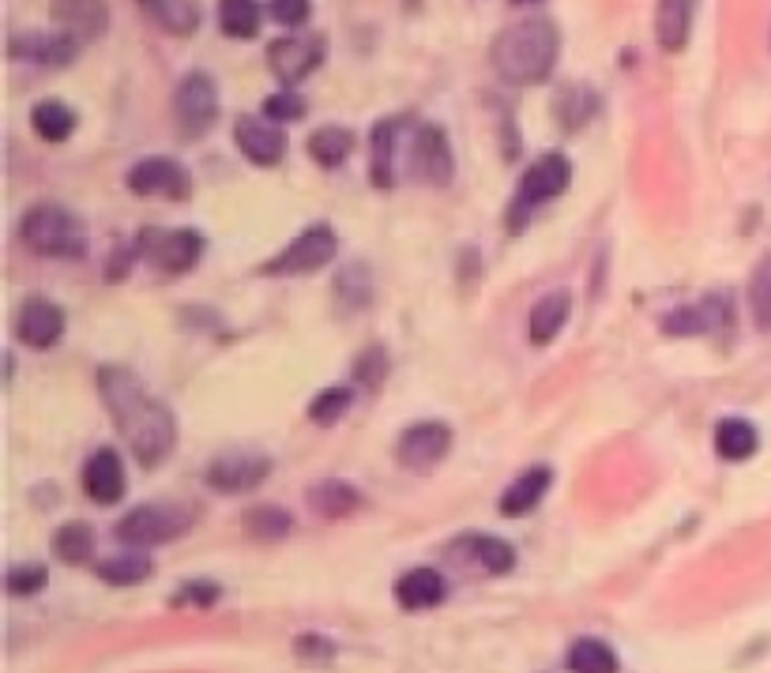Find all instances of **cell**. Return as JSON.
Returning a JSON list of instances; mask_svg holds the SVG:
<instances>
[{
  "instance_id": "cell-17",
  "label": "cell",
  "mask_w": 771,
  "mask_h": 673,
  "mask_svg": "<svg viewBox=\"0 0 771 673\" xmlns=\"http://www.w3.org/2000/svg\"><path fill=\"white\" fill-rule=\"evenodd\" d=\"M16 335L34 350H46L65 335V309L49 298H31L16 316Z\"/></svg>"
},
{
  "instance_id": "cell-14",
  "label": "cell",
  "mask_w": 771,
  "mask_h": 673,
  "mask_svg": "<svg viewBox=\"0 0 771 673\" xmlns=\"http://www.w3.org/2000/svg\"><path fill=\"white\" fill-rule=\"evenodd\" d=\"M49 16H53L57 31L72 34L79 46L98 42V38L110 31V4L106 0H53Z\"/></svg>"
},
{
  "instance_id": "cell-35",
  "label": "cell",
  "mask_w": 771,
  "mask_h": 673,
  "mask_svg": "<svg viewBox=\"0 0 771 673\" xmlns=\"http://www.w3.org/2000/svg\"><path fill=\"white\" fill-rule=\"evenodd\" d=\"M53 553L65 564H83L95 553V531L87 523H65L61 531H53Z\"/></svg>"
},
{
  "instance_id": "cell-3",
  "label": "cell",
  "mask_w": 771,
  "mask_h": 673,
  "mask_svg": "<svg viewBox=\"0 0 771 673\" xmlns=\"http://www.w3.org/2000/svg\"><path fill=\"white\" fill-rule=\"evenodd\" d=\"M569 181H572V162L561 151L535 158V162L527 166V174L520 177L516 200L508 204V230L520 234L523 226H527L531 211L542 204H550V200H557V196L569 188Z\"/></svg>"
},
{
  "instance_id": "cell-40",
  "label": "cell",
  "mask_w": 771,
  "mask_h": 673,
  "mask_svg": "<svg viewBox=\"0 0 771 673\" xmlns=\"http://www.w3.org/2000/svg\"><path fill=\"white\" fill-rule=\"evenodd\" d=\"M249 531L260 542H279L286 531H290V516L283 508H256L249 516Z\"/></svg>"
},
{
  "instance_id": "cell-39",
  "label": "cell",
  "mask_w": 771,
  "mask_h": 673,
  "mask_svg": "<svg viewBox=\"0 0 771 673\" xmlns=\"http://www.w3.org/2000/svg\"><path fill=\"white\" fill-rule=\"evenodd\" d=\"M46 580H49V572H46V564H16L12 572H8V591H12L16 598H31L38 595V591L46 587Z\"/></svg>"
},
{
  "instance_id": "cell-4",
  "label": "cell",
  "mask_w": 771,
  "mask_h": 673,
  "mask_svg": "<svg viewBox=\"0 0 771 673\" xmlns=\"http://www.w3.org/2000/svg\"><path fill=\"white\" fill-rule=\"evenodd\" d=\"M23 241L38 256H79L83 249L79 222L57 204H38L23 215Z\"/></svg>"
},
{
  "instance_id": "cell-26",
  "label": "cell",
  "mask_w": 771,
  "mask_h": 673,
  "mask_svg": "<svg viewBox=\"0 0 771 673\" xmlns=\"http://www.w3.org/2000/svg\"><path fill=\"white\" fill-rule=\"evenodd\" d=\"M569 313H572V294L569 290L546 294V298H542L535 309H531V343L546 346V343L557 339V331L565 328Z\"/></svg>"
},
{
  "instance_id": "cell-23",
  "label": "cell",
  "mask_w": 771,
  "mask_h": 673,
  "mask_svg": "<svg viewBox=\"0 0 771 673\" xmlns=\"http://www.w3.org/2000/svg\"><path fill=\"white\" fill-rule=\"evenodd\" d=\"M723 324H730V301L711 294V298L704 305H696V309H678L674 316H666L662 328L670 335H700V331L723 328Z\"/></svg>"
},
{
  "instance_id": "cell-11",
  "label": "cell",
  "mask_w": 771,
  "mask_h": 673,
  "mask_svg": "<svg viewBox=\"0 0 771 673\" xmlns=\"http://www.w3.org/2000/svg\"><path fill=\"white\" fill-rule=\"evenodd\" d=\"M335 249H339V237L328 226H313L302 237H294L283 249V256H275L268 264V275H309L320 271L324 264H332Z\"/></svg>"
},
{
  "instance_id": "cell-16",
  "label": "cell",
  "mask_w": 771,
  "mask_h": 673,
  "mask_svg": "<svg viewBox=\"0 0 771 673\" xmlns=\"http://www.w3.org/2000/svg\"><path fill=\"white\" fill-rule=\"evenodd\" d=\"M8 49H12L16 61H31L38 68H68L83 46L72 34L53 31V34H16Z\"/></svg>"
},
{
  "instance_id": "cell-6",
  "label": "cell",
  "mask_w": 771,
  "mask_h": 673,
  "mask_svg": "<svg viewBox=\"0 0 771 673\" xmlns=\"http://www.w3.org/2000/svg\"><path fill=\"white\" fill-rule=\"evenodd\" d=\"M140 256L162 275H185L200 264L204 237L196 230H158V226H151V230L140 234Z\"/></svg>"
},
{
  "instance_id": "cell-41",
  "label": "cell",
  "mask_w": 771,
  "mask_h": 673,
  "mask_svg": "<svg viewBox=\"0 0 771 673\" xmlns=\"http://www.w3.org/2000/svg\"><path fill=\"white\" fill-rule=\"evenodd\" d=\"M268 12L279 27H305L313 16V0H268Z\"/></svg>"
},
{
  "instance_id": "cell-28",
  "label": "cell",
  "mask_w": 771,
  "mask_h": 673,
  "mask_svg": "<svg viewBox=\"0 0 771 673\" xmlns=\"http://www.w3.org/2000/svg\"><path fill=\"white\" fill-rule=\"evenodd\" d=\"M31 125L46 143H65L68 136L76 132L79 117L72 106L61 102V98H46V102H38L31 110Z\"/></svg>"
},
{
  "instance_id": "cell-13",
  "label": "cell",
  "mask_w": 771,
  "mask_h": 673,
  "mask_svg": "<svg viewBox=\"0 0 771 673\" xmlns=\"http://www.w3.org/2000/svg\"><path fill=\"white\" fill-rule=\"evenodd\" d=\"M271 474V459L260 452H226L207 467V486L219 493H249Z\"/></svg>"
},
{
  "instance_id": "cell-10",
  "label": "cell",
  "mask_w": 771,
  "mask_h": 673,
  "mask_svg": "<svg viewBox=\"0 0 771 673\" xmlns=\"http://www.w3.org/2000/svg\"><path fill=\"white\" fill-rule=\"evenodd\" d=\"M411 170L414 177H422L425 185L444 188L456 177V155H452V143L444 136L441 125H418L411 140Z\"/></svg>"
},
{
  "instance_id": "cell-21",
  "label": "cell",
  "mask_w": 771,
  "mask_h": 673,
  "mask_svg": "<svg viewBox=\"0 0 771 673\" xmlns=\"http://www.w3.org/2000/svg\"><path fill=\"white\" fill-rule=\"evenodd\" d=\"M444 595H448V583H444L437 568H411L407 576L395 583V598H399V606L407 613L441 606Z\"/></svg>"
},
{
  "instance_id": "cell-5",
  "label": "cell",
  "mask_w": 771,
  "mask_h": 673,
  "mask_svg": "<svg viewBox=\"0 0 771 673\" xmlns=\"http://www.w3.org/2000/svg\"><path fill=\"white\" fill-rule=\"evenodd\" d=\"M189 531V516L174 504H140L117 523V538L125 546H162Z\"/></svg>"
},
{
  "instance_id": "cell-32",
  "label": "cell",
  "mask_w": 771,
  "mask_h": 673,
  "mask_svg": "<svg viewBox=\"0 0 771 673\" xmlns=\"http://www.w3.org/2000/svg\"><path fill=\"white\" fill-rule=\"evenodd\" d=\"M155 572V561L144 553H117V557L98 564V580H106L110 587H136Z\"/></svg>"
},
{
  "instance_id": "cell-18",
  "label": "cell",
  "mask_w": 771,
  "mask_h": 673,
  "mask_svg": "<svg viewBox=\"0 0 771 673\" xmlns=\"http://www.w3.org/2000/svg\"><path fill=\"white\" fill-rule=\"evenodd\" d=\"M83 493L95 504H117L125 497V463L113 448H98L83 463Z\"/></svg>"
},
{
  "instance_id": "cell-36",
  "label": "cell",
  "mask_w": 771,
  "mask_h": 673,
  "mask_svg": "<svg viewBox=\"0 0 771 673\" xmlns=\"http://www.w3.org/2000/svg\"><path fill=\"white\" fill-rule=\"evenodd\" d=\"M749 309H753L757 328L771 331V260H764L753 271V283H749Z\"/></svg>"
},
{
  "instance_id": "cell-22",
  "label": "cell",
  "mask_w": 771,
  "mask_h": 673,
  "mask_svg": "<svg viewBox=\"0 0 771 673\" xmlns=\"http://www.w3.org/2000/svg\"><path fill=\"white\" fill-rule=\"evenodd\" d=\"M599 91L587 83H565L553 98V121H557L565 132H580L587 121H595L599 113Z\"/></svg>"
},
{
  "instance_id": "cell-33",
  "label": "cell",
  "mask_w": 771,
  "mask_h": 673,
  "mask_svg": "<svg viewBox=\"0 0 771 673\" xmlns=\"http://www.w3.org/2000/svg\"><path fill=\"white\" fill-rule=\"evenodd\" d=\"M358 489L350 486V482H320V486H313L309 493V504L316 512H320L324 519H339V516H350L354 508H358Z\"/></svg>"
},
{
  "instance_id": "cell-44",
  "label": "cell",
  "mask_w": 771,
  "mask_h": 673,
  "mask_svg": "<svg viewBox=\"0 0 771 673\" xmlns=\"http://www.w3.org/2000/svg\"><path fill=\"white\" fill-rule=\"evenodd\" d=\"M508 4H516V8H538L542 0H508Z\"/></svg>"
},
{
  "instance_id": "cell-7",
  "label": "cell",
  "mask_w": 771,
  "mask_h": 673,
  "mask_svg": "<svg viewBox=\"0 0 771 673\" xmlns=\"http://www.w3.org/2000/svg\"><path fill=\"white\" fill-rule=\"evenodd\" d=\"M174 117L189 140L200 136L219 121V87L207 72H189L174 91Z\"/></svg>"
},
{
  "instance_id": "cell-1",
  "label": "cell",
  "mask_w": 771,
  "mask_h": 673,
  "mask_svg": "<svg viewBox=\"0 0 771 673\" xmlns=\"http://www.w3.org/2000/svg\"><path fill=\"white\" fill-rule=\"evenodd\" d=\"M98 392L110 407L117 429L125 433L128 448L144 467H158L170 455L177 425L166 403H158L140 384V376L125 365H102L98 369Z\"/></svg>"
},
{
  "instance_id": "cell-12",
  "label": "cell",
  "mask_w": 771,
  "mask_h": 673,
  "mask_svg": "<svg viewBox=\"0 0 771 673\" xmlns=\"http://www.w3.org/2000/svg\"><path fill=\"white\" fill-rule=\"evenodd\" d=\"M234 143L253 166H279L286 158V151H290V140H286L283 128L275 121H268V117H253V113L237 117Z\"/></svg>"
},
{
  "instance_id": "cell-20",
  "label": "cell",
  "mask_w": 771,
  "mask_h": 673,
  "mask_svg": "<svg viewBox=\"0 0 771 673\" xmlns=\"http://www.w3.org/2000/svg\"><path fill=\"white\" fill-rule=\"evenodd\" d=\"M696 19V0H659L655 8V42L666 53H681L689 46Z\"/></svg>"
},
{
  "instance_id": "cell-37",
  "label": "cell",
  "mask_w": 771,
  "mask_h": 673,
  "mask_svg": "<svg viewBox=\"0 0 771 673\" xmlns=\"http://www.w3.org/2000/svg\"><path fill=\"white\" fill-rule=\"evenodd\" d=\"M309 113V102H305L302 95L294 91H275L264 98V117L275 125H290V121H302V117Z\"/></svg>"
},
{
  "instance_id": "cell-9",
  "label": "cell",
  "mask_w": 771,
  "mask_h": 673,
  "mask_svg": "<svg viewBox=\"0 0 771 673\" xmlns=\"http://www.w3.org/2000/svg\"><path fill=\"white\" fill-rule=\"evenodd\" d=\"M128 188L136 196H162V200H189L192 196V174L185 170L177 158L155 155L140 158V162L128 170Z\"/></svg>"
},
{
  "instance_id": "cell-42",
  "label": "cell",
  "mask_w": 771,
  "mask_h": 673,
  "mask_svg": "<svg viewBox=\"0 0 771 673\" xmlns=\"http://www.w3.org/2000/svg\"><path fill=\"white\" fill-rule=\"evenodd\" d=\"M384 373H388V358H384L380 346H369V350L354 362V376H358L365 388H377V384L384 380Z\"/></svg>"
},
{
  "instance_id": "cell-30",
  "label": "cell",
  "mask_w": 771,
  "mask_h": 673,
  "mask_svg": "<svg viewBox=\"0 0 771 673\" xmlns=\"http://www.w3.org/2000/svg\"><path fill=\"white\" fill-rule=\"evenodd\" d=\"M264 8L260 0H219V27L223 34L237 38V42H249L260 34Z\"/></svg>"
},
{
  "instance_id": "cell-19",
  "label": "cell",
  "mask_w": 771,
  "mask_h": 673,
  "mask_svg": "<svg viewBox=\"0 0 771 673\" xmlns=\"http://www.w3.org/2000/svg\"><path fill=\"white\" fill-rule=\"evenodd\" d=\"M399 140H403V117H380L377 128L369 136V177L377 188H395V155H399Z\"/></svg>"
},
{
  "instance_id": "cell-25",
  "label": "cell",
  "mask_w": 771,
  "mask_h": 673,
  "mask_svg": "<svg viewBox=\"0 0 771 673\" xmlns=\"http://www.w3.org/2000/svg\"><path fill=\"white\" fill-rule=\"evenodd\" d=\"M550 467H531V471H523L516 482H512L508 489H504V497H501V512L504 516H527L535 504L546 497V489H550Z\"/></svg>"
},
{
  "instance_id": "cell-34",
  "label": "cell",
  "mask_w": 771,
  "mask_h": 673,
  "mask_svg": "<svg viewBox=\"0 0 771 673\" xmlns=\"http://www.w3.org/2000/svg\"><path fill=\"white\" fill-rule=\"evenodd\" d=\"M471 557L482 564L493 576H504V572L516 568V550L508 546L497 534H474L471 538Z\"/></svg>"
},
{
  "instance_id": "cell-8",
  "label": "cell",
  "mask_w": 771,
  "mask_h": 673,
  "mask_svg": "<svg viewBox=\"0 0 771 673\" xmlns=\"http://www.w3.org/2000/svg\"><path fill=\"white\" fill-rule=\"evenodd\" d=\"M324 65V38L320 34H286L268 46V68L283 87H298Z\"/></svg>"
},
{
  "instance_id": "cell-38",
  "label": "cell",
  "mask_w": 771,
  "mask_h": 673,
  "mask_svg": "<svg viewBox=\"0 0 771 673\" xmlns=\"http://www.w3.org/2000/svg\"><path fill=\"white\" fill-rule=\"evenodd\" d=\"M347 410H350V388H328L313 399L309 418L320 422V425H332V422H339Z\"/></svg>"
},
{
  "instance_id": "cell-27",
  "label": "cell",
  "mask_w": 771,
  "mask_h": 673,
  "mask_svg": "<svg viewBox=\"0 0 771 673\" xmlns=\"http://www.w3.org/2000/svg\"><path fill=\"white\" fill-rule=\"evenodd\" d=\"M354 132L343 125H324L316 128V132L309 136V158L316 166H324V170H335V166H343L354 151Z\"/></svg>"
},
{
  "instance_id": "cell-15",
  "label": "cell",
  "mask_w": 771,
  "mask_h": 673,
  "mask_svg": "<svg viewBox=\"0 0 771 673\" xmlns=\"http://www.w3.org/2000/svg\"><path fill=\"white\" fill-rule=\"evenodd\" d=\"M452 448V429L444 422H414L399 437V463L407 471H433Z\"/></svg>"
},
{
  "instance_id": "cell-24",
  "label": "cell",
  "mask_w": 771,
  "mask_h": 673,
  "mask_svg": "<svg viewBox=\"0 0 771 673\" xmlns=\"http://www.w3.org/2000/svg\"><path fill=\"white\" fill-rule=\"evenodd\" d=\"M140 8L174 38H192L200 31V0H140Z\"/></svg>"
},
{
  "instance_id": "cell-31",
  "label": "cell",
  "mask_w": 771,
  "mask_h": 673,
  "mask_svg": "<svg viewBox=\"0 0 771 673\" xmlns=\"http://www.w3.org/2000/svg\"><path fill=\"white\" fill-rule=\"evenodd\" d=\"M569 670L572 673H617L621 662H617L610 643H602L595 636H583L569 647Z\"/></svg>"
},
{
  "instance_id": "cell-29",
  "label": "cell",
  "mask_w": 771,
  "mask_h": 673,
  "mask_svg": "<svg viewBox=\"0 0 771 673\" xmlns=\"http://www.w3.org/2000/svg\"><path fill=\"white\" fill-rule=\"evenodd\" d=\"M760 448V437H757V425L745 422V418H723L715 425V452L723 455L730 463H741L749 459Z\"/></svg>"
},
{
  "instance_id": "cell-2",
  "label": "cell",
  "mask_w": 771,
  "mask_h": 673,
  "mask_svg": "<svg viewBox=\"0 0 771 673\" xmlns=\"http://www.w3.org/2000/svg\"><path fill=\"white\" fill-rule=\"evenodd\" d=\"M561 57V31L546 16H527L508 23L493 38L490 61L497 76L512 87H538L546 83Z\"/></svg>"
},
{
  "instance_id": "cell-43",
  "label": "cell",
  "mask_w": 771,
  "mask_h": 673,
  "mask_svg": "<svg viewBox=\"0 0 771 673\" xmlns=\"http://www.w3.org/2000/svg\"><path fill=\"white\" fill-rule=\"evenodd\" d=\"M219 598V587H215V583H207V580H192L189 587H181L174 595V606H185V610H207L211 606V602Z\"/></svg>"
}]
</instances>
